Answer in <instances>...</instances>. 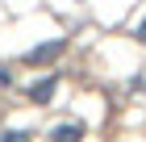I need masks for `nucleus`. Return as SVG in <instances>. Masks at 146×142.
Wrapping results in <instances>:
<instances>
[{"label":"nucleus","mask_w":146,"mask_h":142,"mask_svg":"<svg viewBox=\"0 0 146 142\" xmlns=\"http://www.w3.org/2000/svg\"><path fill=\"white\" fill-rule=\"evenodd\" d=\"M54 88H58V75H46L42 84H34V88H29V100H34V105H50Z\"/></svg>","instance_id":"obj_2"},{"label":"nucleus","mask_w":146,"mask_h":142,"mask_svg":"<svg viewBox=\"0 0 146 142\" xmlns=\"http://www.w3.org/2000/svg\"><path fill=\"white\" fill-rule=\"evenodd\" d=\"M0 142H29V134H25V130H4Z\"/></svg>","instance_id":"obj_4"},{"label":"nucleus","mask_w":146,"mask_h":142,"mask_svg":"<svg viewBox=\"0 0 146 142\" xmlns=\"http://www.w3.org/2000/svg\"><path fill=\"white\" fill-rule=\"evenodd\" d=\"M63 50H67V38H50V42H42V46H34V50H29V63L34 67H42V63H54L58 55H63Z\"/></svg>","instance_id":"obj_1"},{"label":"nucleus","mask_w":146,"mask_h":142,"mask_svg":"<svg viewBox=\"0 0 146 142\" xmlns=\"http://www.w3.org/2000/svg\"><path fill=\"white\" fill-rule=\"evenodd\" d=\"M138 38H142V42H146V17H142V25H138Z\"/></svg>","instance_id":"obj_6"},{"label":"nucleus","mask_w":146,"mask_h":142,"mask_svg":"<svg viewBox=\"0 0 146 142\" xmlns=\"http://www.w3.org/2000/svg\"><path fill=\"white\" fill-rule=\"evenodd\" d=\"M79 138H84V125H79V121L54 125V134H50V142H79Z\"/></svg>","instance_id":"obj_3"},{"label":"nucleus","mask_w":146,"mask_h":142,"mask_svg":"<svg viewBox=\"0 0 146 142\" xmlns=\"http://www.w3.org/2000/svg\"><path fill=\"white\" fill-rule=\"evenodd\" d=\"M0 84H4V88L13 84V75H9V71H4V67H0Z\"/></svg>","instance_id":"obj_5"}]
</instances>
